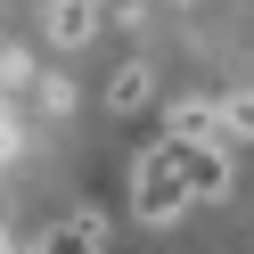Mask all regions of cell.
<instances>
[{
    "mask_svg": "<svg viewBox=\"0 0 254 254\" xmlns=\"http://www.w3.org/2000/svg\"><path fill=\"white\" fill-rule=\"evenodd\" d=\"M189 181H181V148L172 139H156L148 156H139V172H131V213L139 221H172V213H189Z\"/></svg>",
    "mask_w": 254,
    "mask_h": 254,
    "instance_id": "6da1fadb",
    "label": "cell"
},
{
    "mask_svg": "<svg viewBox=\"0 0 254 254\" xmlns=\"http://www.w3.org/2000/svg\"><path fill=\"white\" fill-rule=\"evenodd\" d=\"M99 0H50V41L58 50H82V41H99Z\"/></svg>",
    "mask_w": 254,
    "mask_h": 254,
    "instance_id": "7a4b0ae2",
    "label": "cell"
},
{
    "mask_svg": "<svg viewBox=\"0 0 254 254\" xmlns=\"http://www.w3.org/2000/svg\"><path fill=\"white\" fill-rule=\"evenodd\" d=\"M164 139H221V99H172Z\"/></svg>",
    "mask_w": 254,
    "mask_h": 254,
    "instance_id": "3957f363",
    "label": "cell"
},
{
    "mask_svg": "<svg viewBox=\"0 0 254 254\" xmlns=\"http://www.w3.org/2000/svg\"><path fill=\"white\" fill-rule=\"evenodd\" d=\"M99 246H107V221H99V213H66L33 254H99Z\"/></svg>",
    "mask_w": 254,
    "mask_h": 254,
    "instance_id": "277c9868",
    "label": "cell"
},
{
    "mask_svg": "<svg viewBox=\"0 0 254 254\" xmlns=\"http://www.w3.org/2000/svg\"><path fill=\"white\" fill-rule=\"evenodd\" d=\"M107 107H115V115H139V107H148V66H115L107 74Z\"/></svg>",
    "mask_w": 254,
    "mask_h": 254,
    "instance_id": "5b68a950",
    "label": "cell"
},
{
    "mask_svg": "<svg viewBox=\"0 0 254 254\" xmlns=\"http://www.w3.org/2000/svg\"><path fill=\"white\" fill-rule=\"evenodd\" d=\"M221 139H254V90H221Z\"/></svg>",
    "mask_w": 254,
    "mask_h": 254,
    "instance_id": "8992f818",
    "label": "cell"
},
{
    "mask_svg": "<svg viewBox=\"0 0 254 254\" xmlns=\"http://www.w3.org/2000/svg\"><path fill=\"white\" fill-rule=\"evenodd\" d=\"M17 156V115H8V90H0V164Z\"/></svg>",
    "mask_w": 254,
    "mask_h": 254,
    "instance_id": "52a82bcc",
    "label": "cell"
},
{
    "mask_svg": "<svg viewBox=\"0 0 254 254\" xmlns=\"http://www.w3.org/2000/svg\"><path fill=\"white\" fill-rule=\"evenodd\" d=\"M0 254H8V238H0Z\"/></svg>",
    "mask_w": 254,
    "mask_h": 254,
    "instance_id": "ba28073f",
    "label": "cell"
},
{
    "mask_svg": "<svg viewBox=\"0 0 254 254\" xmlns=\"http://www.w3.org/2000/svg\"><path fill=\"white\" fill-rule=\"evenodd\" d=\"M99 8H107V0H99Z\"/></svg>",
    "mask_w": 254,
    "mask_h": 254,
    "instance_id": "9c48e42d",
    "label": "cell"
}]
</instances>
